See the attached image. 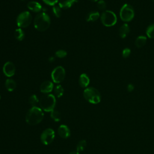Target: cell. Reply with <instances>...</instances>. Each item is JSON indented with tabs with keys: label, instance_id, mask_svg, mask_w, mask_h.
I'll return each instance as SVG.
<instances>
[{
	"label": "cell",
	"instance_id": "1f68e13d",
	"mask_svg": "<svg viewBox=\"0 0 154 154\" xmlns=\"http://www.w3.org/2000/svg\"><path fill=\"white\" fill-rule=\"evenodd\" d=\"M69 154H79L78 152L77 151H73V152H70Z\"/></svg>",
	"mask_w": 154,
	"mask_h": 154
},
{
	"label": "cell",
	"instance_id": "30bf717a",
	"mask_svg": "<svg viewBox=\"0 0 154 154\" xmlns=\"http://www.w3.org/2000/svg\"><path fill=\"white\" fill-rule=\"evenodd\" d=\"M2 70L6 76L11 77L15 74L16 67L12 62L8 61L4 64Z\"/></svg>",
	"mask_w": 154,
	"mask_h": 154
},
{
	"label": "cell",
	"instance_id": "7402d4cb",
	"mask_svg": "<svg viewBox=\"0 0 154 154\" xmlns=\"http://www.w3.org/2000/svg\"><path fill=\"white\" fill-rule=\"evenodd\" d=\"M54 93L57 97H60L63 95L64 89L61 85H57L54 88Z\"/></svg>",
	"mask_w": 154,
	"mask_h": 154
},
{
	"label": "cell",
	"instance_id": "7a4b0ae2",
	"mask_svg": "<svg viewBox=\"0 0 154 154\" xmlns=\"http://www.w3.org/2000/svg\"><path fill=\"white\" fill-rule=\"evenodd\" d=\"M50 24V17L44 12L38 13L35 17L34 20V25L35 28L41 32L46 31L49 27Z\"/></svg>",
	"mask_w": 154,
	"mask_h": 154
},
{
	"label": "cell",
	"instance_id": "9a60e30c",
	"mask_svg": "<svg viewBox=\"0 0 154 154\" xmlns=\"http://www.w3.org/2000/svg\"><path fill=\"white\" fill-rule=\"evenodd\" d=\"M76 2H77V0H59L58 4L61 8L67 9Z\"/></svg>",
	"mask_w": 154,
	"mask_h": 154
},
{
	"label": "cell",
	"instance_id": "4316f807",
	"mask_svg": "<svg viewBox=\"0 0 154 154\" xmlns=\"http://www.w3.org/2000/svg\"><path fill=\"white\" fill-rule=\"evenodd\" d=\"M66 55H67V52L63 49L58 50L55 52V56L60 58H63L65 57Z\"/></svg>",
	"mask_w": 154,
	"mask_h": 154
},
{
	"label": "cell",
	"instance_id": "7c38bea8",
	"mask_svg": "<svg viewBox=\"0 0 154 154\" xmlns=\"http://www.w3.org/2000/svg\"><path fill=\"white\" fill-rule=\"evenodd\" d=\"M58 133L63 138H67L70 135V131L69 127L65 125H61L58 127Z\"/></svg>",
	"mask_w": 154,
	"mask_h": 154
},
{
	"label": "cell",
	"instance_id": "e575fe53",
	"mask_svg": "<svg viewBox=\"0 0 154 154\" xmlns=\"http://www.w3.org/2000/svg\"><path fill=\"white\" fill-rule=\"evenodd\" d=\"M0 99H1V96H0Z\"/></svg>",
	"mask_w": 154,
	"mask_h": 154
},
{
	"label": "cell",
	"instance_id": "4fadbf2b",
	"mask_svg": "<svg viewBox=\"0 0 154 154\" xmlns=\"http://www.w3.org/2000/svg\"><path fill=\"white\" fill-rule=\"evenodd\" d=\"M129 32H130L129 26L128 24L125 23L123 24L119 28V35L120 38H125L128 35V34H129Z\"/></svg>",
	"mask_w": 154,
	"mask_h": 154
},
{
	"label": "cell",
	"instance_id": "836d02e7",
	"mask_svg": "<svg viewBox=\"0 0 154 154\" xmlns=\"http://www.w3.org/2000/svg\"><path fill=\"white\" fill-rule=\"evenodd\" d=\"M152 1L154 2V0H152Z\"/></svg>",
	"mask_w": 154,
	"mask_h": 154
},
{
	"label": "cell",
	"instance_id": "4dcf8cb0",
	"mask_svg": "<svg viewBox=\"0 0 154 154\" xmlns=\"http://www.w3.org/2000/svg\"><path fill=\"white\" fill-rule=\"evenodd\" d=\"M134 90V85L132 84H129L127 86V90L129 92H131Z\"/></svg>",
	"mask_w": 154,
	"mask_h": 154
},
{
	"label": "cell",
	"instance_id": "5bb4252c",
	"mask_svg": "<svg viewBox=\"0 0 154 154\" xmlns=\"http://www.w3.org/2000/svg\"><path fill=\"white\" fill-rule=\"evenodd\" d=\"M27 7L29 10L35 13L40 12L42 10V5L36 1H29L27 4Z\"/></svg>",
	"mask_w": 154,
	"mask_h": 154
},
{
	"label": "cell",
	"instance_id": "f546056e",
	"mask_svg": "<svg viewBox=\"0 0 154 154\" xmlns=\"http://www.w3.org/2000/svg\"><path fill=\"white\" fill-rule=\"evenodd\" d=\"M42 1L46 4L48 5H53V6H54L59 1V0H42Z\"/></svg>",
	"mask_w": 154,
	"mask_h": 154
},
{
	"label": "cell",
	"instance_id": "9c48e42d",
	"mask_svg": "<svg viewBox=\"0 0 154 154\" xmlns=\"http://www.w3.org/2000/svg\"><path fill=\"white\" fill-rule=\"evenodd\" d=\"M55 138V132L51 128H47L43 131L40 136L42 143L45 145L51 143Z\"/></svg>",
	"mask_w": 154,
	"mask_h": 154
},
{
	"label": "cell",
	"instance_id": "ba28073f",
	"mask_svg": "<svg viewBox=\"0 0 154 154\" xmlns=\"http://www.w3.org/2000/svg\"><path fill=\"white\" fill-rule=\"evenodd\" d=\"M66 76V71L62 66L56 67L51 73V78L54 82L59 84L63 82Z\"/></svg>",
	"mask_w": 154,
	"mask_h": 154
},
{
	"label": "cell",
	"instance_id": "e0dca14e",
	"mask_svg": "<svg viewBox=\"0 0 154 154\" xmlns=\"http://www.w3.org/2000/svg\"><path fill=\"white\" fill-rule=\"evenodd\" d=\"M147 42V37L144 35L138 36L135 40V45L137 48H140L143 47Z\"/></svg>",
	"mask_w": 154,
	"mask_h": 154
},
{
	"label": "cell",
	"instance_id": "d4e9b609",
	"mask_svg": "<svg viewBox=\"0 0 154 154\" xmlns=\"http://www.w3.org/2000/svg\"><path fill=\"white\" fill-rule=\"evenodd\" d=\"M39 102V100L35 94L31 95L29 98V103L32 106H36V105Z\"/></svg>",
	"mask_w": 154,
	"mask_h": 154
},
{
	"label": "cell",
	"instance_id": "44dd1931",
	"mask_svg": "<svg viewBox=\"0 0 154 154\" xmlns=\"http://www.w3.org/2000/svg\"><path fill=\"white\" fill-rule=\"evenodd\" d=\"M147 36L150 38H154V23L149 25L146 30Z\"/></svg>",
	"mask_w": 154,
	"mask_h": 154
},
{
	"label": "cell",
	"instance_id": "ffe728a7",
	"mask_svg": "<svg viewBox=\"0 0 154 154\" xmlns=\"http://www.w3.org/2000/svg\"><path fill=\"white\" fill-rule=\"evenodd\" d=\"M14 36L18 41H22L25 37V34L21 28H17L14 32Z\"/></svg>",
	"mask_w": 154,
	"mask_h": 154
},
{
	"label": "cell",
	"instance_id": "ac0fdd59",
	"mask_svg": "<svg viewBox=\"0 0 154 154\" xmlns=\"http://www.w3.org/2000/svg\"><path fill=\"white\" fill-rule=\"evenodd\" d=\"M100 17V14L98 11H91L88 13L85 17L87 22H94Z\"/></svg>",
	"mask_w": 154,
	"mask_h": 154
},
{
	"label": "cell",
	"instance_id": "d6986e66",
	"mask_svg": "<svg viewBox=\"0 0 154 154\" xmlns=\"http://www.w3.org/2000/svg\"><path fill=\"white\" fill-rule=\"evenodd\" d=\"M5 86L8 91H13L16 87V83L12 79H7L5 81Z\"/></svg>",
	"mask_w": 154,
	"mask_h": 154
},
{
	"label": "cell",
	"instance_id": "2e32d148",
	"mask_svg": "<svg viewBox=\"0 0 154 154\" xmlns=\"http://www.w3.org/2000/svg\"><path fill=\"white\" fill-rule=\"evenodd\" d=\"M90 83V78L85 73H82L79 78V84L82 88L87 87Z\"/></svg>",
	"mask_w": 154,
	"mask_h": 154
},
{
	"label": "cell",
	"instance_id": "f1b7e54d",
	"mask_svg": "<svg viewBox=\"0 0 154 154\" xmlns=\"http://www.w3.org/2000/svg\"><path fill=\"white\" fill-rule=\"evenodd\" d=\"M131 49L128 48H126L123 49V51H122V57L124 58H126L129 57V55L131 54Z\"/></svg>",
	"mask_w": 154,
	"mask_h": 154
},
{
	"label": "cell",
	"instance_id": "3957f363",
	"mask_svg": "<svg viewBox=\"0 0 154 154\" xmlns=\"http://www.w3.org/2000/svg\"><path fill=\"white\" fill-rule=\"evenodd\" d=\"M39 104L42 110L51 112L54 109L56 105L55 97L52 94L43 95L39 100Z\"/></svg>",
	"mask_w": 154,
	"mask_h": 154
},
{
	"label": "cell",
	"instance_id": "83f0119b",
	"mask_svg": "<svg viewBox=\"0 0 154 154\" xmlns=\"http://www.w3.org/2000/svg\"><path fill=\"white\" fill-rule=\"evenodd\" d=\"M97 7L100 10H105L106 7V2L103 0H99L97 2Z\"/></svg>",
	"mask_w": 154,
	"mask_h": 154
},
{
	"label": "cell",
	"instance_id": "52a82bcc",
	"mask_svg": "<svg viewBox=\"0 0 154 154\" xmlns=\"http://www.w3.org/2000/svg\"><path fill=\"white\" fill-rule=\"evenodd\" d=\"M32 21V16L28 11H23L20 13L16 19V23L19 28L28 26Z\"/></svg>",
	"mask_w": 154,
	"mask_h": 154
},
{
	"label": "cell",
	"instance_id": "484cf974",
	"mask_svg": "<svg viewBox=\"0 0 154 154\" xmlns=\"http://www.w3.org/2000/svg\"><path fill=\"white\" fill-rule=\"evenodd\" d=\"M52 11L54 14L57 17H60L61 15V8L58 6H54L52 8Z\"/></svg>",
	"mask_w": 154,
	"mask_h": 154
},
{
	"label": "cell",
	"instance_id": "8992f818",
	"mask_svg": "<svg viewBox=\"0 0 154 154\" xmlns=\"http://www.w3.org/2000/svg\"><path fill=\"white\" fill-rule=\"evenodd\" d=\"M100 20L102 24L106 27H111L116 24L117 17L116 14L111 10H105L100 15Z\"/></svg>",
	"mask_w": 154,
	"mask_h": 154
},
{
	"label": "cell",
	"instance_id": "277c9868",
	"mask_svg": "<svg viewBox=\"0 0 154 154\" xmlns=\"http://www.w3.org/2000/svg\"><path fill=\"white\" fill-rule=\"evenodd\" d=\"M85 99L90 103L97 104L100 102L101 95L99 91L94 87H87L83 92Z\"/></svg>",
	"mask_w": 154,
	"mask_h": 154
},
{
	"label": "cell",
	"instance_id": "603a6c76",
	"mask_svg": "<svg viewBox=\"0 0 154 154\" xmlns=\"http://www.w3.org/2000/svg\"><path fill=\"white\" fill-rule=\"evenodd\" d=\"M51 117L55 122H59L61 119L60 112L57 110L54 109L51 112Z\"/></svg>",
	"mask_w": 154,
	"mask_h": 154
},
{
	"label": "cell",
	"instance_id": "cb8c5ba5",
	"mask_svg": "<svg viewBox=\"0 0 154 154\" xmlns=\"http://www.w3.org/2000/svg\"><path fill=\"white\" fill-rule=\"evenodd\" d=\"M87 146V142L85 140H82L78 142L76 145V151L79 152L83 151Z\"/></svg>",
	"mask_w": 154,
	"mask_h": 154
},
{
	"label": "cell",
	"instance_id": "8fae6325",
	"mask_svg": "<svg viewBox=\"0 0 154 154\" xmlns=\"http://www.w3.org/2000/svg\"><path fill=\"white\" fill-rule=\"evenodd\" d=\"M54 88V84L51 81H45L40 85V90L42 93L48 94L51 93Z\"/></svg>",
	"mask_w": 154,
	"mask_h": 154
},
{
	"label": "cell",
	"instance_id": "5b68a950",
	"mask_svg": "<svg viewBox=\"0 0 154 154\" xmlns=\"http://www.w3.org/2000/svg\"><path fill=\"white\" fill-rule=\"evenodd\" d=\"M119 15L122 21L125 22H129L134 19L135 11L131 5L129 4H125L120 8Z\"/></svg>",
	"mask_w": 154,
	"mask_h": 154
},
{
	"label": "cell",
	"instance_id": "6da1fadb",
	"mask_svg": "<svg viewBox=\"0 0 154 154\" xmlns=\"http://www.w3.org/2000/svg\"><path fill=\"white\" fill-rule=\"evenodd\" d=\"M43 117L44 114L41 108L37 106H32L26 114L25 120L30 125H35L42 121Z\"/></svg>",
	"mask_w": 154,
	"mask_h": 154
},
{
	"label": "cell",
	"instance_id": "d6a6232c",
	"mask_svg": "<svg viewBox=\"0 0 154 154\" xmlns=\"http://www.w3.org/2000/svg\"><path fill=\"white\" fill-rule=\"evenodd\" d=\"M89 1H90L91 2H97L98 1V0H89Z\"/></svg>",
	"mask_w": 154,
	"mask_h": 154
}]
</instances>
